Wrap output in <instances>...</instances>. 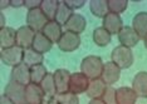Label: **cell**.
I'll list each match as a JSON object with an SVG mask.
<instances>
[{
  "instance_id": "cell-1",
  "label": "cell",
  "mask_w": 147,
  "mask_h": 104,
  "mask_svg": "<svg viewBox=\"0 0 147 104\" xmlns=\"http://www.w3.org/2000/svg\"><path fill=\"white\" fill-rule=\"evenodd\" d=\"M103 66H105V63H103L101 56L88 55L86 58H83V60L81 62L79 72L83 73L89 80L99 79L103 72Z\"/></svg>"
},
{
  "instance_id": "cell-2",
  "label": "cell",
  "mask_w": 147,
  "mask_h": 104,
  "mask_svg": "<svg viewBox=\"0 0 147 104\" xmlns=\"http://www.w3.org/2000/svg\"><path fill=\"white\" fill-rule=\"evenodd\" d=\"M111 62L118 66L119 69H128L132 66L135 62V56L131 48H126V46L118 45L112 50L111 53Z\"/></svg>"
},
{
  "instance_id": "cell-3",
  "label": "cell",
  "mask_w": 147,
  "mask_h": 104,
  "mask_svg": "<svg viewBox=\"0 0 147 104\" xmlns=\"http://www.w3.org/2000/svg\"><path fill=\"white\" fill-rule=\"evenodd\" d=\"M0 59H1V62L5 65L14 68V66L23 63L24 49L18 45L11 46V48H8V49H0Z\"/></svg>"
},
{
  "instance_id": "cell-4",
  "label": "cell",
  "mask_w": 147,
  "mask_h": 104,
  "mask_svg": "<svg viewBox=\"0 0 147 104\" xmlns=\"http://www.w3.org/2000/svg\"><path fill=\"white\" fill-rule=\"evenodd\" d=\"M57 45H58L59 50L63 53L76 52L81 46V35L72 33V32H68V30H64V33L61 36L59 42L57 43Z\"/></svg>"
},
{
  "instance_id": "cell-5",
  "label": "cell",
  "mask_w": 147,
  "mask_h": 104,
  "mask_svg": "<svg viewBox=\"0 0 147 104\" xmlns=\"http://www.w3.org/2000/svg\"><path fill=\"white\" fill-rule=\"evenodd\" d=\"M48 18L44 15L40 8L28 10L26 13V25L32 28L35 33H42V30L48 24Z\"/></svg>"
},
{
  "instance_id": "cell-6",
  "label": "cell",
  "mask_w": 147,
  "mask_h": 104,
  "mask_svg": "<svg viewBox=\"0 0 147 104\" xmlns=\"http://www.w3.org/2000/svg\"><path fill=\"white\" fill-rule=\"evenodd\" d=\"M9 99H11L15 104H25V87L14 82V80H9L6 84L4 93Z\"/></svg>"
},
{
  "instance_id": "cell-7",
  "label": "cell",
  "mask_w": 147,
  "mask_h": 104,
  "mask_svg": "<svg viewBox=\"0 0 147 104\" xmlns=\"http://www.w3.org/2000/svg\"><path fill=\"white\" fill-rule=\"evenodd\" d=\"M117 38H118V43L119 45L126 46V48H133L140 43V35L136 33V30L132 28V26H123L121 32L117 34Z\"/></svg>"
},
{
  "instance_id": "cell-8",
  "label": "cell",
  "mask_w": 147,
  "mask_h": 104,
  "mask_svg": "<svg viewBox=\"0 0 147 104\" xmlns=\"http://www.w3.org/2000/svg\"><path fill=\"white\" fill-rule=\"evenodd\" d=\"M89 80L87 76L81 72L72 73L71 83H69V92L76 95H79L82 93H86L89 85Z\"/></svg>"
},
{
  "instance_id": "cell-9",
  "label": "cell",
  "mask_w": 147,
  "mask_h": 104,
  "mask_svg": "<svg viewBox=\"0 0 147 104\" xmlns=\"http://www.w3.org/2000/svg\"><path fill=\"white\" fill-rule=\"evenodd\" d=\"M36 33L28 25H23L19 29H16V45L23 49L32 48Z\"/></svg>"
},
{
  "instance_id": "cell-10",
  "label": "cell",
  "mask_w": 147,
  "mask_h": 104,
  "mask_svg": "<svg viewBox=\"0 0 147 104\" xmlns=\"http://www.w3.org/2000/svg\"><path fill=\"white\" fill-rule=\"evenodd\" d=\"M119 78H121V69H119L115 63H112L111 60L105 63L103 72L101 75V79L103 82L108 87H112L113 84H116V83L118 82Z\"/></svg>"
},
{
  "instance_id": "cell-11",
  "label": "cell",
  "mask_w": 147,
  "mask_h": 104,
  "mask_svg": "<svg viewBox=\"0 0 147 104\" xmlns=\"http://www.w3.org/2000/svg\"><path fill=\"white\" fill-rule=\"evenodd\" d=\"M102 26L111 35H113V34L117 35L125 25H123V20L121 18V15L113 14V13H108V14L102 19Z\"/></svg>"
},
{
  "instance_id": "cell-12",
  "label": "cell",
  "mask_w": 147,
  "mask_h": 104,
  "mask_svg": "<svg viewBox=\"0 0 147 104\" xmlns=\"http://www.w3.org/2000/svg\"><path fill=\"white\" fill-rule=\"evenodd\" d=\"M10 80L19 83V84L26 87L28 84L32 83L30 78V68L26 64L22 63V64L11 68V74H10Z\"/></svg>"
},
{
  "instance_id": "cell-13",
  "label": "cell",
  "mask_w": 147,
  "mask_h": 104,
  "mask_svg": "<svg viewBox=\"0 0 147 104\" xmlns=\"http://www.w3.org/2000/svg\"><path fill=\"white\" fill-rule=\"evenodd\" d=\"M53 76H54L57 93L58 94L69 92V83H71V76H72V73L69 70L63 69V68L57 69L53 73Z\"/></svg>"
},
{
  "instance_id": "cell-14",
  "label": "cell",
  "mask_w": 147,
  "mask_h": 104,
  "mask_svg": "<svg viewBox=\"0 0 147 104\" xmlns=\"http://www.w3.org/2000/svg\"><path fill=\"white\" fill-rule=\"evenodd\" d=\"M45 94L40 84L30 83L25 87V102L26 104H43Z\"/></svg>"
},
{
  "instance_id": "cell-15",
  "label": "cell",
  "mask_w": 147,
  "mask_h": 104,
  "mask_svg": "<svg viewBox=\"0 0 147 104\" xmlns=\"http://www.w3.org/2000/svg\"><path fill=\"white\" fill-rule=\"evenodd\" d=\"M138 98H147V72H138L132 79V87Z\"/></svg>"
},
{
  "instance_id": "cell-16",
  "label": "cell",
  "mask_w": 147,
  "mask_h": 104,
  "mask_svg": "<svg viewBox=\"0 0 147 104\" xmlns=\"http://www.w3.org/2000/svg\"><path fill=\"white\" fill-rule=\"evenodd\" d=\"M42 33L51 40L53 44L54 43L57 44L59 42V39H61V36L63 35V33H64V30L62 29V25L59 23H57L55 20H49L48 24L42 30Z\"/></svg>"
},
{
  "instance_id": "cell-17",
  "label": "cell",
  "mask_w": 147,
  "mask_h": 104,
  "mask_svg": "<svg viewBox=\"0 0 147 104\" xmlns=\"http://www.w3.org/2000/svg\"><path fill=\"white\" fill-rule=\"evenodd\" d=\"M86 26H87V20L84 16L79 14V13H74L71 16V19L68 20V23L65 24V30L81 35L86 30Z\"/></svg>"
},
{
  "instance_id": "cell-18",
  "label": "cell",
  "mask_w": 147,
  "mask_h": 104,
  "mask_svg": "<svg viewBox=\"0 0 147 104\" xmlns=\"http://www.w3.org/2000/svg\"><path fill=\"white\" fill-rule=\"evenodd\" d=\"M107 87L108 85H107L101 78L93 79L89 82V85H88V89H87L86 94L89 99H102Z\"/></svg>"
},
{
  "instance_id": "cell-19",
  "label": "cell",
  "mask_w": 147,
  "mask_h": 104,
  "mask_svg": "<svg viewBox=\"0 0 147 104\" xmlns=\"http://www.w3.org/2000/svg\"><path fill=\"white\" fill-rule=\"evenodd\" d=\"M16 45V29L5 26L0 29V49H8Z\"/></svg>"
},
{
  "instance_id": "cell-20",
  "label": "cell",
  "mask_w": 147,
  "mask_h": 104,
  "mask_svg": "<svg viewBox=\"0 0 147 104\" xmlns=\"http://www.w3.org/2000/svg\"><path fill=\"white\" fill-rule=\"evenodd\" d=\"M138 97L129 87H119L117 89V104H136Z\"/></svg>"
},
{
  "instance_id": "cell-21",
  "label": "cell",
  "mask_w": 147,
  "mask_h": 104,
  "mask_svg": "<svg viewBox=\"0 0 147 104\" xmlns=\"http://www.w3.org/2000/svg\"><path fill=\"white\" fill-rule=\"evenodd\" d=\"M132 28L143 39L147 35V11H140L133 16L132 19Z\"/></svg>"
},
{
  "instance_id": "cell-22",
  "label": "cell",
  "mask_w": 147,
  "mask_h": 104,
  "mask_svg": "<svg viewBox=\"0 0 147 104\" xmlns=\"http://www.w3.org/2000/svg\"><path fill=\"white\" fill-rule=\"evenodd\" d=\"M32 48L36 50L38 53L44 55L45 53H48L49 50H52L53 48V43L49 40L47 36L43 34V33H36L35 34V38H34V42H33V45Z\"/></svg>"
},
{
  "instance_id": "cell-23",
  "label": "cell",
  "mask_w": 147,
  "mask_h": 104,
  "mask_svg": "<svg viewBox=\"0 0 147 104\" xmlns=\"http://www.w3.org/2000/svg\"><path fill=\"white\" fill-rule=\"evenodd\" d=\"M93 42H94V44L97 46H99V48H105L111 43L112 40V35L109 34L107 30L103 28V26H98V28H96L93 30Z\"/></svg>"
},
{
  "instance_id": "cell-24",
  "label": "cell",
  "mask_w": 147,
  "mask_h": 104,
  "mask_svg": "<svg viewBox=\"0 0 147 104\" xmlns=\"http://www.w3.org/2000/svg\"><path fill=\"white\" fill-rule=\"evenodd\" d=\"M74 14V10H72L64 1H59V6L55 14V21L59 23L62 26H65V24L68 23V20L71 19V16Z\"/></svg>"
},
{
  "instance_id": "cell-25",
  "label": "cell",
  "mask_w": 147,
  "mask_h": 104,
  "mask_svg": "<svg viewBox=\"0 0 147 104\" xmlns=\"http://www.w3.org/2000/svg\"><path fill=\"white\" fill-rule=\"evenodd\" d=\"M43 60H44L43 54L38 53L33 48H29V49L24 50V59H23V63L28 65L29 68L39 65V64H43Z\"/></svg>"
},
{
  "instance_id": "cell-26",
  "label": "cell",
  "mask_w": 147,
  "mask_h": 104,
  "mask_svg": "<svg viewBox=\"0 0 147 104\" xmlns=\"http://www.w3.org/2000/svg\"><path fill=\"white\" fill-rule=\"evenodd\" d=\"M89 10L97 18H105L109 13L107 0H91L89 1Z\"/></svg>"
},
{
  "instance_id": "cell-27",
  "label": "cell",
  "mask_w": 147,
  "mask_h": 104,
  "mask_svg": "<svg viewBox=\"0 0 147 104\" xmlns=\"http://www.w3.org/2000/svg\"><path fill=\"white\" fill-rule=\"evenodd\" d=\"M40 87H42L43 92H44L45 97H48L49 99L54 98V97L58 94V93H57V87H55V82H54L53 73H49V74L43 79V82L40 83Z\"/></svg>"
},
{
  "instance_id": "cell-28",
  "label": "cell",
  "mask_w": 147,
  "mask_h": 104,
  "mask_svg": "<svg viewBox=\"0 0 147 104\" xmlns=\"http://www.w3.org/2000/svg\"><path fill=\"white\" fill-rule=\"evenodd\" d=\"M58 6H59L58 0H43L40 9H42V11L44 13V15L48 18V20H54Z\"/></svg>"
},
{
  "instance_id": "cell-29",
  "label": "cell",
  "mask_w": 147,
  "mask_h": 104,
  "mask_svg": "<svg viewBox=\"0 0 147 104\" xmlns=\"http://www.w3.org/2000/svg\"><path fill=\"white\" fill-rule=\"evenodd\" d=\"M48 70L44 66V64H39L35 66H32L30 68V78H32V83H35V84H40L43 82V79L48 75Z\"/></svg>"
},
{
  "instance_id": "cell-30",
  "label": "cell",
  "mask_w": 147,
  "mask_h": 104,
  "mask_svg": "<svg viewBox=\"0 0 147 104\" xmlns=\"http://www.w3.org/2000/svg\"><path fill=\"white\" fill-rule=\"evenodd\" d=\"M107 4H108L109 13L121 15L122 13L126 11L127 6H128V1L127 0H107Z\"/></svg>"
},
{
  "instance_id": "cell-31",
  "label": "cell",
  "mask_w": 147,
  "mask_h": 104,
  "mask_svg": "<svg viewBox=\"0 0 147 104\" xmlns=\"http://www.w3.org/2000/svg\"><path fill=\"white\" fill-rule=\"evenodd\" d=\"M55 100L58 102V104H79V98L78 95L73 94L71 92L62 93V94H57Z\"/></svg>"
},
{
  "instance_id": "cell-32",
  "label": "cell",
  "mask_w": 147,
  "mask_h": 104,
  "mask_svg": "<svg viewBox=\"0 0 147 104\" xmlns=\"http://www.w3.org/2000/svg\"><path fill=\"white\" fill-rule=\"evenodd\" d=\"M102 100L106 104H117V89H115L113 87H107Z\"/></svg>"
},
{
  "instance_id": "cell-33",
  "label": "cell",
  "mask_w": 147,
  "mask_h": 104,
  "mask_svg": "<svg viewBox=\"0 0 147 104\" xmlns=\"http://www.w3.org/2000/svg\"><path fill=\"white\" fill-rule=\"evenodd\" d=\"M64 3L72 10H78L86 5V0H65Z\"/></svg>"
},
{
  "instance_id": "cell-34",
  "label": "cell",
  "mask_w": 147,
  "mask_h": 104,
  "mask_svg": "<svg viewBox=\"0 0 147 104\" xmlns=\"http://www.w3.org/2000/svg\"><path fill=\"white\" fill-rule=\"evenodd\" d=\"M43 0H25V8L28 10H33V9H38L40 8Z\"/></svg>"
},
{
  "instance_id": "cell-35",
  "label": "cell",
  "mask_w": 147,
  "mask_h": 104,
  "mask_svg": "<svg viewBox=\"0 0 147 104\" xmlns=\"http://www.w3.org/2000/svg\"><path fill=\"white\" fill-rule=\"evenodd\" d=\"M25 6V0H10V8H23Z\"/></svg>"
},
{
  "instance_id": "cell-36",
  "label": "cell",
  "mask_w": 147,
  "mask_h": 104,
  "mask_svg": "<svg viewBox=\"0 0 147 104\" xmlns=\"http://www.w3.org/2000/svg\"><path fill=\"white\" fill-rule=\"evenodd\" d=\"M0 104H15V103L11 99H9L5 94H1V97H0Z\"/></svg>"
},
{
  "instance_id": "cell-37",
  "label": "cell",
  "mask_w": 147,
  "mask_h": 104,
  "mask_svg": "<svg viewBox=\"0 0 147 104\" xmlns=\"http://www.w3.org/2000/svg\"><path fill=\"white\" fill-rule=\"evenodd\" d=\"M6 8H10V0H0V10H5Z\"/></svg>"
},
{
  "instance_id": "cell-38",
  "label": "cell",
  "mask_w": 147,
  "mask_h": 104,
  "mask_svg": "<svg viewBox=\"0 0 147 104\" xmlns=\"http://www.w3.org/2000/svg\"><path fill=\"white\" fill-rule=\"evenodd\" d=\"M5 15H4V13L3 11H0V29H3V28H5Z\"/></svg>"
},
{
  "instance_id": "cell-39",
  "label": "cell",
  "mask_w": 147,
  "mask_h": 104,
  "mask_svg": "<svg viewBox=\"0 0 147 104\" xmlns=\"http://www.w3.org/2000/svg\"><path fill=\"white\" fill-rule=\"evenodd\" d=\"M88 104H106L102 99H89Z\"/></svg>"
},
{
  "instance_id": "cell-40",
  "label": "cell",
  "mask_w": 147,
  "mask_h": 104,
  "mask_svg": "<svg viewBox=\"0 0 147 104\" xmlns=\"http://www.w3.org/2000/svg\"><path fill=\"white\" fill-rule=\"evenodd\" d=\"M48 104H58V102L55 100V98H51L48 100Z\"/></svg>"
},
{
  "instance_id": "cell-41",
  "label": "cell",
  "mask_w": 147,
  "mask_h": 104,
  "mask_svg": "<svg viewBox=\"0 0 147 104\" xmlns=\"http://www.w3.org/2000/svg\"><path fill=\"white\" fill-rule=\"evenodd\" d=\"M142 40H143V44H145V48L147 49V35H146V36H145V38H143Z\"/></svg>"
},
{
  "instance_id": "cell-42",
  "label": "cell",
  "mask_w": 147,
  "mask_h": 104,
  "mask_svg": "<svg viewBox=\"0 0 147 104\" xmlns=\"http://www.w3.org/2000/svg\"><path fill=\"white\" fill-rule=\"evenodd\" d=\"M25 104H26V103H25Z\"/></svg>"
}]
</instances>
